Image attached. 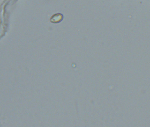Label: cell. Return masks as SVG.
I'll return each instance as SVG.
<instances>
[{
	"instance_id": "cell-1",
	"label": "cell",
	"mask_w": 150,
	"mask_h": 127,
	"mask_svg": "<svg viewBox=\"0 0 150 127\" xmlns=\"http://www.w3.org/2000/svg\"><path fill=\"white\" fill-rule=\"evenodd\" d=\"M63 19V16L60 13H58L53 15L51 17L50 21L51 22L53 23H58L62 21Z\"/></svg>"
}]
</instances>
